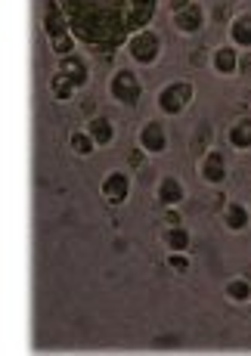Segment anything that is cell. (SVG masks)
<instances>
[{
    "mask_svg": "<svg viewBox=\"0 0 251 356\" xmlns=\"http://www.w3.org/2000/svg\"><path fill=\"white\" fill-rule=\"evenodd\" d=\"M78 44L99 56H115L131 34L149 29L159 0H59Z\"/></svg>",
    "mask_w": 251,
    "mask_h": 356,
    "instance_id": "6da1fadb",
    "label": "cell"
},
{
    "mask_svg": "<svg viewBox=\"0 0 251 356\" xmlns=\"http://www.w3.org/2000/svg\"><path fill=\"white\" fill-rule=\"evenodd\" d=\"M44 31H47V38H50V47H53V53H56L59 59L74 53L78 38L72 34L69 19H65L59 0H47V6H44Z\"/></svg>",
    "mask_w": 251,
    "mask_h": 356,
    "instance_id": "7a4b0ae2",
    "label": "cell"
},
{
    "mask_svg": "<svg viewBox=\"0 0 251 356\" xmlns=\"http://www.w3.org/2000/svg\"><path fill=\"white\" fill-rule=\"evenodd\" d=\"M127 56L133 59L137 65H155L161 59V34L159 31H152V29H143V31H137V34H131V40H127Z\"/></svg>",
    "mask_w": 251,
    "mask_h": 356,
    "instance_id": "3957f363",
    "label": "cell"
},
{
    "mask_svg": "<svg viewBox=\"0 0 251 356\" xmlns=\"http://www.w3.org/2000/svg\"><path fill=\"white\" fill-rule=\"evenodd\" d=\"M195 97V87L189 84V81H171V84H165L159 90V112L168 115V118H174V115H183L189 108V102Z\"/></svg>",
    "mask_w": 251,
    "mask_h": 356,
    "instance_id": "277c9868",
    "label": "cell"
},
{
    "mask_svg": "<svg viewBox=\"0 0 251 356\" xmlns=\"http://www.w3.org/2000/svg\"><path fill=\"white\" fill-rule=\"evenodd\" d=\"M108 97L121 106H137L143 97V84H140V74L133 68H118V72L108 78Z\"/></svg>",
    "mask_w": 251,
    "mask_h": 356,
    "instance_id": "5b68a950",
    "label": "cell"
},
{
    "mask_svg": "<svg viewBox=\"0 0 251 356\" xmlns=\"http://www.w3.org/2000/svg\"><path fill=\"white\" fill-rule=\"evenodd\" d=\"M99 193H103V198L112 208L124 204L131 198V174L127 170H108L103 177V183H99Z\"/></svg>",
    "mask_w": 251,
    "mask_h": 356,
    "instance_id": "8992f818",
    "label": "cell"
},
{
    "mask_svg": "<svg viewBox=\"0 0 251 356\" xmlns=\"http://www.w3.org/2000/svg\"><path fill=\"white\" fill-rule=\"evenodd\" d=\"M229 168H227V155L217 152V149H208L205 155H202L199 161V177L208 183V186H220L223 180H227Z\"/></svg>",
    "mask_w": 251,
    "mask_h": 356,
    "instance_id": "52a82bcc",
    "label": "cell"
},
{
    "mask_svg": "<svg viewBox=\"0 0 251 356\" xmlns=\"http://www.w3.org/2000/svg\"><path fill=\"white\" fill-rule=\"evenodd\" d=\"M174 16V29L180 34H199L205 29V6L202 3H186L183 10L171 13Z\"/></svg>",
    "mask_w": 251,
    "mask_h": 356,
    "instance_id": "ba28073f",
    "label": "cell"
},
{
    "mask_svg": "<svg viewBox=\"0 0 251 356\" xmlns=\"http://www.w3.org/2000/svg\"><path fill=\"white\" fill-rule=\"evenodd\" d=\"M140 149H146L149 155H161L168 152V130L161 121H146L143 127H140Z\"/></svg>",
    "mask_w": 251,
    "mask_h": 356,
    "instance_id": "9c48e42d",
    "label": "cell"
},
{
    "mask_svg": "<svg viewBox=\"0 0 251 356\" xmlns=\"http://www.w3.org/2000/svg\"><path fill=\"white\" fill-rule=\"evenodd\" d=\"M59 72H63L78 90H84L87 81H90V65H87V59L81 56V53H69V56L59 59Z\"/></svg>",
    "mask_w": 251,
    "mask_h": 356,
    "instance_id": "30bf717a",
    "label": "cell"
},
{
    "mask_svg": "<svg viewBox=\"0 0 251 356\" xmlns=\"http://www.w3.org/2000/svg\"><path fill=\"white\" fill-rule=\"evenodd\" d=\"M155 198H159L161 208H180L186 202V186L177 177H161L159 186H155Z\"/></svg>",
    "mask_w": 251,
    "mask_h": 356,
    "instance_id": "8fae6325",
    "label": "cell"
},
{
    "mask_svg": "<svg viewBox=\"0 0 251 356\" xmlns=\"http://www.w3.org/2000/svg\"><path fill=\"white\" fill-rule=\"evenodd\" d=\"M211 68L217 74H223V78H233L239 72V47L223 44L217 50H211Z\"/></svg>",
    "mask_w": 251,
    "mask_h": 356,
    "instance_id": "7c38bea8",
    "label": "cell"
},
{
    "mask_svg": "<svg viewBox=\"0 0 251 356\" xmlns=\"http://www.w3.org/2000/svg\"><path fill=\"white\" fill-rule=\"evenodd\" d=\"M229 44L239 47V50H251V13H239L229 22Z\"/></svg>",
    "mask_w": 251,
    "mask_h": 356,
    "instance_id": "4fadbf2b",
    "label": "cell"
},
{
    "mask_svg": "<svg viewBox=\"0 0 251 356\" xmlns=\"http://www.w3.org/2000/svg\"><path fill=\"white\" fill-rule=\"evenodd\" d=\"M84 130L93 136L97 146H112L115 143V124L106 118V115H90V121H87Z\"/></svg>",
    "mask_w": 251,
    "mask_h": 356,
    "instance_id": "5bb4252c",
    "label": "cell"
},
{
    "mask_svg": "<svg viewBox=\"0 0 251 356\" xmlns=\"http://www.w3.org/2000/svg\"><path fill=\"white\" fill-rule=\"evenodd\" d=\"M248 223H251V214H248V208L242 202H229V204H223V227H227L229 232H242V229H248Z\"/></svg>",
    "mask_w": 251,
    "mask_h": 356,
    "instance_id": "9a60e30c",
    "label": "cell"
},
{
    "mask_svg": "<svg viewBox=\"0 0 251 356\" xmlns=\"http://www.w3.org/2000/svg\"><path fill=\"white\" fill-rule=\"evenodd\" d=\"M227 140H229V146H233V149H239V152H248V149H251V118L233 121Z\"/></svg>",
    "mask_w": 251,
    "mask_h": 356,
    "instance_id": "2e32d148",
    "label": "cell"
},
{
    "mask_svg": "<svg viewBox=\"0 0 251 356\" xmlns=\"http://www.w3.org/2000/svg\"><path fill=\"white\" fill-rule=\"evenodd\" d=\"M223 294H227L233 304H248L251 300V279L248 276H236L223 285Z\"/></svg>",
    "mask_w": 251,
    "mask_h": 356,
    "instance_id": "e0dca14e",
    "label": "cell"
},
{
    "mask_svg": "<svg viewBox=\"0 0 251 356\" xmlns=\"http://www.w3.org/2000/svg\"><path fill=\"white\" fill-rule=\"evenodd\" d=\"M50 93H53V99H56V102H69V99H74L78 87H74L72 81L56 68V72H53V78H50Z\"/></svg>",
    "mask_w": 251,
    "mask_h": 356,
    "instance_id": "ac0fdd59",
    "label": "cell"
},
{
    "mask_svg": "<svg viewBox=\"0 0 251 356\" xmlns=\"http://www.w3.org/2000/svg\"><path fill=\"white\" fill-rule=\"evenodd\" d=\"M165 245L168 251H189V245H193V236H189V229L183 227H168L165 229Z\"/></svg>",
    "mask_w": 251,
    "mask_h": 356,
    "instance_id": "d6986e66",
    "label": "cell"
},
{
    "mask_svg": "<svg viewBox=\"0 0 251 356\" xmlns=\"http://www.w3.org/2000/svg\"><path fill=\"white\" fill-rule=\"evenodd\" d=\"M69 146L74 155H81V159H87V155L97 152V143H93V136L87 134V130H74V134L69 136Z\"/></svg>",
    "mask_w": 251,
    "mask_h": 356,
    "instance_id": "ffe728a7",
    "label": "cell"
},
{
    "mask_svg": "<svg viewBox=\"0 0 251 356\" xmlns=\"http://www.w3.org/2000/svg\"><path fill=\"white\" fill-rule=\"evenodd\" d=\"M211 136H214V130L208 121H202L199 130H195V136H193V152L195 155H205L208 152V143H211Z\"/></svg>",
    "mask_w": 251,
    "mask_h": 356,
    "instance_id": "44dd1931",
    "label": "cell"
},
{
    "mask_svg": "<svg viewBox=\"0 0 251 356\" xmlns=\"http://www.w3.org/2000/svg\"><path fill=\"white\" fill-rule=\"evenodd\" d=\"M168 266H171L174 273H189L193 260H189L186 251H171V254H168Z\"/></svg>",
    "mask_w": 251,
    "mask_h": 356,
    "instance_id": "7402d4cb",
    "label": "cell"
},
{
    "mask_svg": "<svg viewBox=\"0 0 251 356\" xmlns=\"http://www.w3.org/2000/svg\"><path fill=\"white\" fill-rule=\"evenodd\" d=\"M146 149H133L131 155H127V164H131V168H143V161H146Z\"/></svg>",
    "mask_w": 251,
    "mask_h": 356,
    "instance_id": "603a6c76",
    "label": "cell"
},
{
    "mask_svg": "<svg viewBox=\"0 0 251 356\" xmlns=\"http://www.w3.org/2000/svg\"><path fill=\"white\" fill-rule=\"evenodd\" d=\"M189 63H193L195 68H202V65H208L211 59H208V50H195L193 56H189Z\"/></svg>",
    "mask_w": 251,
    "mask_h": 356,
    "instance_id": "cb8c5ba5",
    "label": "cell"
},
{
    "mask_svg": "<svg viewBox=\"0 0 251 356\" xmlns=\"http://www.w3.org/2000/svg\"><path fill=\"white\" fill-rule=\"evenodd\" d=\"M165 223L168 227H180V214H177V208H165Z\"/></svg>",
    "mask_w": 251,
    "mask_h": 356,
    "instance_id": "d4e9b609",
    "label": "cell"
},
{
    "mask_svg": "<svg viewBox=\"0 0 251 356\" xmlns=\"http://www.w3.org/2000/svg\"><path fill=\"white\" fill-rule=\"evenodd\" d=\"M186 3H193V0H168V10L171 13H177V10H183Z\"/></svg>",
    "mask_w": 251,
    "mask_h": 356,
    "instance_id": "484cf974",
    "label": "cell"
},
{
    "mask_svg": "<svg viewBox=\"0 0 251 356\" xmlns=\"http://www.w3.org/2000/svg\"><path fill=\"white\" fill-rule=\"evenodd\" d=\"M248 313H251V304H248Z\"/></svg>",
    "mask_w": 251,
    "mask_h": 356,
    "instance_id": "4316f807",
    "label": "cell"
}]
</instances>
